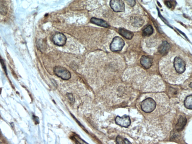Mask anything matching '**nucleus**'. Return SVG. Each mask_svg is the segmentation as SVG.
Returning <instances> with one entry per match:
<instances>
[{"label": "nucleus", "instance_id": "18", "mask_svg": "<svg viewBox=\"0 0 192 144\" xmlns=\"http://www.w3.org/2000/svg\"><path fill=\"white\" fill-rule=\"evenodd\" d=\"M74 138L77 144H89L81 139L78 136H75Z\"/></svg>", "mask_w": 192, "mask_h": 144}, {"label": "nucleus", "instance_id": "20", "mask_svg": "<svg viewBox=\"0 0 192 144\" xmlns=\"http://www.w3.org/2000/svg\"><path fill=\"white\" fill-rule=\"evenodd\" d=\"M126 2L131 7H133L135 5V1L134 0H130V1L129 0V1H126Z\"/></svg>", "mask_w": 192, "mask_h": 144}, {"label": "nucleus", "instance_id": "14", "mask_svg": "<svg viewBox=\"0 0 192 144\" xmlns=\"http://www.w3.org/2000/svg\"><path fill=\"white\" fill-rule=\"evenodd\" d=\"M154 33L153 27L151 25H149L143 31V35L144 37H149L151 35Z\"/></svg>", "mask_w": 192, "mask_h": 144}, {"label": "nucleus", "instance_id": "2", "mask_svg": "<svg viewBox=\"0 0 192 144\" xmlns=\"http://www.w3.org/2000/svg\"><path fill=\"white\" fill-rule=\"evenodd\" d=\"M125 45V42L121 38L115 37L110 45V50L112 52H118L121 51Z\"/></svg>", "mask_w": 192, "mask_h": 144}, {"label": "nucleus", "instance_id": "17", "mask_svg": "<svg viewBox=\"0 0 192 144\" xmlns=\"http://www.w3.org/2000/svg\"><path fill=\"white\" fill-rule=\"evenodd\" d=\"M67 96L68 98L70 104L72 105H73L75 103V100L73 94L71 93H67Z\"/></svg>", "mask_w": 192, "mask_h": 144}, {"label": "nucleus", "instance_id": "11", "mask_svg": "<svg viewBox=\"0 0 192 144\" xmlns=\"http://www.w3.org/2000/svg\"><path fill=\"white\" fill-rule=\"evenodd\" d=\"M187 119L185 117L181 116L179 119L178 122L175 126L176 129L178 131H181L187 124Z\"/></svg>", "mask_w": 192, "mask_h": 144}, {"label": "nucleus", "instance_id": "3", "mask_svg": "<svg viewBox=\"0 0 192 144\" xmlns=\"http://www.w3.org/2000/svg\"><path fill=\"white\" fill-rule=\"evenodd\" d=\"M54 72L55 75L64 80H68L71 77L70 72L65 68L61 66H56L54 68Z\"/></svg>", "mask_w": 192, "mask_h": 144}, {"label": "nucleus", "instance_id": "15", "mask_svg": "<svg viewBox=\"0 0 192 144\" xmlns=\"http://www.w3.org/2000/svg\"><path fill=\"white\" fill-rule=\"evenodd\" d=\"M184 105L187 109L191 110L192 109V95L187 96L184 101Z\"/></svg>", "mask_w": 192, "mask_h": 144}, {"label": "nucleus", "instance_id": "8", "mask_svg": "<svg viewBox=\"0 0 192 144\" xmlns=\"http://www.w3.org/2000/svg\"><path fill=\"white\" fill-rule=\"evenodd\" d=\"M130 20L132 25L134 27L140 28L142 26L144 23V21L140 17L134 16L130 18Z\"/></svg>", "mask_w": 192, "mask_h": 144}, {"label": "nucleus", "instance_id": "4", "mask_svg": "<svg viewBox=\"0 0 192 144\" xmlns=\"http://www.w3.org/2000/svg\"><path fill=\"white\" fill-rule=\"evenodd\" d=\"M111 8L115 12H122L125 10L124 2L120 0H113L110 2Z\"/></svg>", "mask_w": 192, "mask_h": 144}, {"label": "nucleus", "instance_id": "13", "mask_svg": "<svg viewBox=\"0 0 192 144\" xmlns=\"http://www.w3.org/2000/svg\"><path fill=\"white\" fill-rule=\"evenodd\" d=\"M91 21L92 23L96 24V25L101 26L104 28H108L109 27V24L105 21L97 18H92Z\"/></svg>", "mask_w": 192, "mask_h": 144}, {"label": "nucleus", "instance_id": "23", "mask_svg": "<svg viewBox=\"0 0 192 144\" xmlns=\"http://www.w3.org/2000/svg\"><path fill=\"white\" fill-rule=\"evenodd\" d=\"M191 85H192V83L191 82V83H190V85H189V86L190 87V88H192V86H191Z\"/></svg>", "mask_w": 192, "mask_h": 144}, {"label": "nucleus", "instance_id": "10", "mask_svg": "<svg viewBox=\"0 0 192 144\" xmlns=\"http://www.w3.org/2000/svg\"><path fill=\"white\" fill-rule=\"evenodd\" d=\"M170 45L166 41H163L160 45L159 48V51L160 54L165 55L167 54L170 49Z\"/></svg>", "mask_w": 192, "mask_h": 144}, {"label": "nucleus", "instance_id": "21", "mask_svg": "<svg viewBox=\"0 0 192 144\" xmlns=\"http://www.w3.org/2000/svg\"><path fill=\"white\" fill-rule=\"evenodd\" d=\"M165 3L167 5V6L169 7V8H171L172 7V4H171V3L170 1H165Z\"/></svg>", "mask_w": 192, "mask_h": 144}, {"label": "nucleus", "instance_id": "22", "mask_svg": "<svg viewBox=\"0 0 192 144\" xmlns=\"http://www.w3.org/2000/svg\"><path fill=\"white\" fill-rule=\"evenodd\" d=\"M124 144H132L131 143V142L129 140L126 138H125V139H124Z\"/></svg>", "mask_w": 192, "mask_h": 144}, {"label": "nucleus", "instance_id": "1", "mask_svg": "<svg viewBox=\"0 0 192 144\" xmlns=\"http://www.w3.org/2000/svg\"><path fill=\"white\" fill-rule=\"evenodd\" d=\"M156 107V103L151 98H148L142 102L141 105L142 111L146 113H150L154 111Z\"/></svg>", "mask_w": 192, "mask_h": 144}, {"label": "nucleus", "instance_id": "6", "mask_svg": "<svg viewBox=\"0 0 192 144\" xmlns=\"http://www.w3.org/2000/svg\"><path fill=\"white\" fill-rule=\"evenodd\" d=\"M115 121L117 124L125 128L129 127L131 124L130 118L126 115H124L122 117L117 116Z\"/></svg>", "mask_w": 192, "mask_h": 144}, {"label": "nucleus", "instance_id": "5", "mask_svg": "<svg viewBox=\"0 0 192 144\" xmlns=\"http://www.w3.org/2000/svg\"><path fill=\"white\" fill-rule=\"evenodd\" d=\"M174 65L175 69L178 73L182 74L185 71L186 64L182 59L176 57L174 59Z\"/></svg>", "mask_w": 192, "mask_h": 144}, {"label": "nucleus", "instance_id": "12", "mask_svg": "<svg viewBox=\"0 0 192 144\" xmlns=\"http://www.w3.org/2000/svg\"><path fill=\"white\" fill-rule=\"evenodd\" d=\"M119 33L122 37L128 39H131L134 36V34L131 32L124 29V28H120L118 30Z\"/></svg>", "mask_w": 192, "mask_h": 144}, {"label": "nucleus", "instance_id": "19", "mask_svg": "<svg viewBox=\"0 0 192 144\" xmlns=\"http://www.w3.org/2000/svg\"><path fill=\"white\" fill-rule=\"evenodd\" d=\"M116 142L117 144H124V139L121 136H118L116 138Z\"/></svg>", "mask_w": 192, "mask_h": 144}, {"label": "nucleus", "instance_id": "7", "mask_svg": "<svg viewBox=\"0 0 192 144\" xmlns=\"http://www.w3.org/2000/svg\"><path fill=\"white\" fill-rule=\"evenodd\" d=\"M53 41L55 45L62 46L66 43L67 38L63 33H57L53 36Z\"/></svg>", "mask_w": 192, "mask_h": 144}, {"label": "nucleus", "instance_id": "16", "mask_svg": "<svg viewBox=\"0 0 192 144\" xmlns=\"http://www.w3.org/2000/svg\"><path fill=\"white\" fill-rule=\"evenodd\" d=\"M3 1H0V13L3 15H6L7 13V8Z\"/></svg>", "mask_w": 192, "mask_h": 144}, {"label": "nucleus", "instance_id": "9", "mask_svg": "<svg viewBox=\"0 0 192 144\" xmlns=\"http://www.w3.org/2000/svg\"><path fill=\"white\" fill-rule=\"evenodd\" d=\"M140 63L143 67L148 69L151 67L153 63V60L151 58L148 56H143L141 58Z\"/></svg>", "mask_w": 192, "mask_h": 144}]
</instances>
